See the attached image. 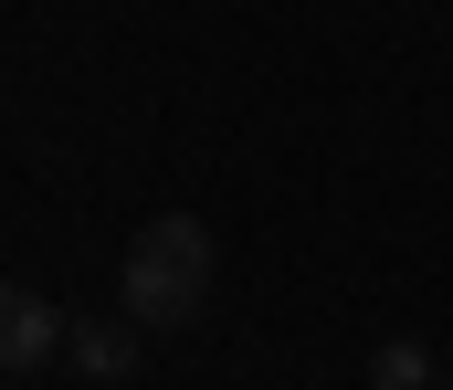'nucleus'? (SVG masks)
Listing matches in <instances>:
<instances>
[{"instance_id":"f257e3e1","label":"nucleus","mask_w":453,"mask_h":390,"mask_svg":"<svg viewBox=\"0 0 453 390\" xmlns=\"http://www.w3.org/2000/svg\"><path fill=\"white\" fill-rule=\"evenodd\" d=\"M211 274H222L211 222H201V211H158V222L127 243V264H116V306H127L137 327H190V317L211 306Z\"/></svg>"},{"instance_id":"f03ea898","label":"nucleus","mask_w":453,"mask_h":390,"mask_svg":"<svg viewBox=\"0 0 453 390\" xmlns=\"http://www.w3.org/2000/svg\"><path fill=\"white\" fill-rule=\"evenodd\" d=\"M64 338H74V317H53L32 285H11V295H0V370H11V380L53 370V359H64Z\"/></svg>"},{"instance_id":"7ed1b4c3","label":"nucleus","mask_w":453,"mask_h":390,"mask_svg":"<svg viewBox=\"0 0 453 390\" xmlns=\"http://www.w3.org/2000/svg\"><path fill=\"white\" fill-rule=\"evenodd\" d=\"M64 359H74L85 380H137V359H148V327H137L127 306H116V317H74Z\"/></svg>"},{"instance_id":"20e7f679","label":"nucleus","mask_w":453,"mask_h":390,"mask_svg":"<svg viewBox=\"0 0 453 390\" xmlns=\"http://www.w3.org/2000/svg\"><path fill=\"white\" fill-rule=\"evenodd\" d=\"M369 390H443V370H433L422 338H380L369 348Z\"/></svg>"},{"instance_id":"39448f33","label":"nucleus","mask_w":453,"mask_h":390,"mask_svg":"<svg viewBox=\"0 0 453 390\" xmlns=\"http://www.w3.org/2000/svg\"><path fill=\"white\" fill-rule=\"evenodd\" d=\"M443 390H453V370H443Z\"/></svg>"}]
</instances>
